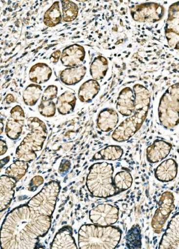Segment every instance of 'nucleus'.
Returning a JSON list of instances; mask_svg holds the SVG:
<instances>
[{"instance_id":"f257e3e1","label":"nucleus","mask_w":179,"mask_h":249,"mask_svg":"<svg viewBox=\"0 0 179 249\" xmlns=\"http://www.w3.org/2000/svg\"><path fill=\"white\" fill-rule=\"evenodd\" d=\"M133 91L135 95V112L125 119L112 134V139L117 142L127 141L134 136L139 130L148 115L151 102L150 92L140 84L135 85Z\"/></svg>"},{"instance_id":"f03ea898","label":"nucleus","mask_w":179,"mask_h":249,"mask_svg":"<svg viewBox=\"0 0 179 249\" xmlns=\"http://www.w3.org/2000/svg\"><path fill=\"white\" fill-rule=\"evenodd\" d=\"M121 230L111 226L101 227L85 225L79 231V247L81 249H114L121 240Z\"/></svg>"},{"instance_id":"7ed1b4c3","label":"nucleus","mask_w":179,"mask_h":249,"mask_svg":"<svg viewBox=\"0 0 179 249\" xmlns=\"http://www.w3.org/2000/svg\"><path fill=\"white\" fill-rule=\"evenodd\" d=\"M114 166L111 163L100 162L90 166L86 185L95 197L106 198L116 195L118 191L114 184Z\"/></svg>"},{"instance_id":"20e7f679","label":"nucleus","mask_w":179,"mask_h":249,"mask_svg":"<svg viewBox=\"0 0 179 249\" xmlns=\"http://www.w3.org/2000/svg\"><path fill=\"white\" fill-rule=\"evenodd\" d=\"M29 132L19 145L16 156L19 160L30 162L37 158L36 152L42 149L47 137L45 124L39 118H29L28 120Z\"/></svg>"},{"instance_id":"39448f33","label":"nucleus","mask_w":179,"mask_h":249,"mask_svg":"<svg viewBox=\"0 0 179 249\" xmlns=\"http://www.w3.org/2000/svg\"><path fill=\"white\" fill-rule=\"evenodd\" d=\"M159 115L165 128H173L179 124V83L170 87L162 95Z\"/></svg>"},{"instance_id":"423d86ee","label":"nucleus","mask_w":179,"mask_h":249,"mask_svg":"<svg viewBox=\"0 0 179 249\" xmlns=\"http://www.w3.org/2000/svg\"><path fill=\"white\" fill-rule=\"evenodd\" d=\"M175 197L172 192H165L160 197L159 208L152 218L151 226L154 231L159 234L171 213L175 209Z\"/></svg>"},{"instance_id":"0eeeda50","label":"nucleus","mask_w":179,"mask_h":249,"mask_svg":"<svg viewBox=\"0 0 179 249\" xmlns=\"http://www.w3.org/2000/svg\"><path fill=\"white\" fill-rule=\"evenodd\" d=\"M119 210L116 206L101 204L90 212L91 221L98 226H111L119 219Z\"/></svg>"},{"instance_id":"6e6552de","label":"nucleus","mask_w":179,"mask_h":249,"mask_svg":"<svg viewBox=\"0 0 179 249\" xmlns=\"http://www.w3.org/2000/svg\"><path fill=\"white\" fill-rule=\"evenodd\" d=\"M25 113L22 107L18 105L12 108L6 126V136L9 139L15 140L20 137L25 123Z\"/></svg>"},{"instance_id":"1a4fd4ad","label":"nucleus","mask_w":179,"mask_h":249,"mask_svg":"<svg viewBox=\"0 0 179 249\" xmlns=\"http://www.w3.org/2000/svg\"><path fill=\"white\" fill-rule=\"evenodd\" d=\"M159 249H179V213H176L168 223L160 241Z\"/></svg>"},{"instance_id":"9d476101","label":"nucleus","mask_w":179,"mask_h":249,"mask_svg":"<svg viewBox=\"0 0 179 249\" xmlns=\"http://www.w3.org/2000/svg\"><path fill=\"white\" fill-rule=\"evenodd\" d=\"M85 57L84 48L79 44H73L63 50L60 61L65 67L73 68L81 65Z\"/></svg>"},{"instance_id":"9b49d317","label":"nucleus","mask_w":179,"mask_h":249,"mask_svg":"<svg viewBox=\"0 0 179 249\" xmlns=\"http://www.w3.org/2000/svg\"><path fill=\"white\" fill-rule=\"evenodd\" d=\"M116 107L118 112L124 116H130L135 113V95L130 87H125L119 92Z\"/></svg>"},{"instance_id":"f8f14e48","label":"nucleus","mask_w":179,"mask_h":249,"mask_svg":"<svg viewBox=\"0 0 179 249\" xmlns=\"http://www.w3.org/2000/svg\"><path fill=\"white\" fill-rule=\"evenodd\" d=\"M172 148V145L170 143L163 140H156L147 148V160L149 163H159L167 157Z\"/></svg>"},{"instance_id":"ddd939ff","label":"nucleus","mask_w":179,"mask_h":249,"mask_svg":"<svg viewBox=\"0 0 179 249\" xmlns=\"http://www.w3.org/2000/svg\"><path fill=\"white\" fill-rule=\"evenodd\" d=\"M178 165L173 159H168L160 163L155 171V177L162 182L172 181L177 177Z\"/></svg>"},{"instance_id":"4468645a","label":"nucleus","mask_w":179,"mask_h":249,"mask_svg":"<svg viewBox=\"0 0 179 249\" xmlns=\"http://www.w3.org/2000/svg\"><path fill=\"white\" fill-rule=\"evenodd\" d=\"M17 182V180L7 175L1 176V211L9 207L11 203Z\"/></svg>"},{"instance_id":"2eb2a0df","label":"nucleus","mask_w":179,"mask_h":249,"mask_svg":"<svg viewBox=\"0 0 179 249\" xmlns=\"http://www.w3.org/2000/svg\"><path fill=\"white\" fill-rule=\"evenodd\" d=\"M119 115L112 108H106L101 111L97 119V125L102 132H109L116 128L119 123Z\"/></svg>"},{"instance_id":"dca6fc26","label":"nucleus","mask_w":179,"mask_h":249,"mask_svg":"<svg viewBox=\"0 0 179 249\" xmlns=\"http://www.w3.org/2000/svg\"><path fill=\"white\" fill-rule=\"evenodd\" d=\"M86 71V67L82 65L76 67L66 68L60 73V81L66 86H74L84 78Z\"/></svg>"},{"instance_id":"f3484780","label":"nucleus","mask_w":179,"mask_h":249,"mask_svg":"<svg viewBox=\"0 0 179 249\" xmlns=\"http://www.w3.org/2000/svg\"><path fill=\"white\" fill-rule=\"evenodd\" d=\"M52 75V70L49 66L44 63H38L32 66L29 71V79L36 84L46 83Z\"/></svg>"},{"instance_id":"a211bd4d","label":"nucleus","mask_w":179,"mask_h":249,"mask_svg":"<svg viewBox=\"0 0 179 249\" xmlns=\"http://www.w3.org/2000/svg\"><path fill=\"white\" fill-rule=\"evenodd\" d=\"M50 248L77 249L76 242L73 237L71 228L66 227L61 229L56 234Z\"/></svg>"},{"instance_id":"6ab92c4d","label":"nucleus","mask_w":179,"mask_h":249,"mask_svg":"<svg viewBox=\"0 0 179 249\" xmlns=\"http://www.w3.org/2000/svg\"><path fill=\"white\" fill-rule=\"evenodd\" d=\"M77 98L73 92L66 91L58 98L56 107L58 112L62 115H68L74 112L76 107Z\"/></svg>"},{"instance_id":"aec40b11","label":"nucleus","mask_w":179,"mask_h":249,"mask_svg":"<svg viewBox=\"0 0 179 249\" xmlns=\"http://www.w3.org/2000/svg\"><path fill=\"white\" fill-rule=\"evenodd\" d=\"M100 87L98 81L89 79L85 81L80 87L79 91V98L82 103H89L99 92Z\"/></svg>"},{"instance_id":"412c9836","label":"nucleus","mask_w":179,"mask_h":249,"mask_svg":"<svg viewBox=\"0 0 179 249\" xmlns=\"http://www.w3.org/2000/svg\"><path fill=\"white\" fill-rule=\"evenodd\" d=\"M108 71V61L101 55L95 57L90 65V75L96 81L101 80L105 78Z\"/></svg>"},{"instance_id":"4be33fe9","label":"nucleus","mask_w":179,"mask_h":249,"mask_svg":"<svg viewBox=\"0 0 179 249\" xmlns=\"http://www.w3.org/2000/svg\"><path fill=\"white\" fill-rule=\"evenodd\" d=\"M124 151L119 145H109L93 156V160H116L122 157Z\"/></svg>"},{"instance_id":"5701e85b","label":"nucleus","mask_w":179,"mask_h":249,"mask_svg":"<svg viewBox=\"0 0 179 249\" xmlns=\"http://www.w3.org/2000/svg\"><path fill=\"white\" fill-rule=\"evenodd\" d=\"M62 15L60 10V2L55 1L45 13L44 23L48 27H54L62 20Z\"/></svg>"},{"instance_id":"b1692460","label":"nucleus","mask_w":179,"mask_h":249,"mask_svg":"<svg viewBox=\"0 0 179 249\" xmlns=\"http://www.w3.org/2000/svg\"><path fill=\"white\" fill-rule=\"evenodd\" d=\"M41 93L42 87L41 86L36 84L29 85L23 91V102L29 107H34L38 102Z\"/></svg>"},{"instance_id":"393cba45","label":"nucleus","mask_w":179,"mask_h":249,"mask_svg":"<svg viewBox=\"0 0 179 249\" xmlns=\"http://www.w3.org/2000/svg\"><path fill=\"white\" fill-rule=\"evenodd\" d=\"M28 167V162L18 160L8 167L6 169V174L18 181L25 176Z\"/></svg>"},{"instance_id":"a878e982","label":"nucleus","mask_w":179,"mask_h":249,"mask_svg":"<svg viewBox=\"0 0 179 249\" xmlns=\"http://www.w3.org/2000/svg\"><path fill=\"white\" fill-rule=\"evenodd\" d=\"M133 184V178L130 172L122 171L118 172L114 178V184L118 192L129 189Z\"/></svg>"},{"instance_id":"bb28decb","label":"nucleus","mask_w":179,"mask_h":249,"mask_svg":"<svg viewBox=\"0 0 179 249\" xmlns=\"http://www.w3.org/2000/svg\"><path fill=\"white\" fill-rule=\"evenodd\" d=\"M62 18L66 22H70L78 17L79 7L71 1H62Z\"/></svg>"},{"instance_id":"cd10ccee","label":"nucleus","mask_w":179,"mask_h":249,"mask_svg":"<svg viewBox=\"0 0 179 249\" xmlns=\"http://www.w3.org/2000/svg\"><path fill=\"white\" fill-rule=\"evenodd\" d=\"M141 238L139 228L133 227L126 238L128 248H140L141 246Z\"/></svg>"},{"instance_id":"c85d7f7f","label":"nucleus","mask_w":179,"mask_h":249,"mask_svg":"<svg viewBox=\"0 0 179 249\" xmlns=\"http://www.w3.org/2000/svg\"><path fill=\"white\" fill-rule=\"evenodd\" d=\"M39 110L40 113L44 117H53L56 114V105L52 100H48V101L41 100L39 105Z\"/></svg>"},{"instance_id":"c756f323","label":"nucleus","mask_w":179,"mask_h":249,"mask_svg":"<svg viewBox=\"0 0 179 249\" xmlns=\"http://www.w3.org/2000/svg\"><path fill=\"white\" fill-rule=\"evenodd\" d=\"M58 93V89L56 86L51 85L48 86L47 89L44 90L42 94L41 100L43 101H48V100H53L57 97Z\"/></svg>"},{"instance_id":"7c9ffc66","label":"nucleus","mask_w":179,"mask_h":249,"mask_svg":"<svg viewBox=\"0 0 179 249\" xmlns=\"http://www.w3.org/2000/svg\"><path fill=\"white\" fill-rule=\"evenodd\" d=\"M44 179L41 176H36L34 177L33 179H31L30 184H29V190L34 191L38 188L40 185L43 184Z\"/></svg>"},{"instance_id":"2f4dec72","label":"nucleus","mask_w":179,"mask_h":249,"mask_svg":"<svg viewBox=\"0 0 179 249\" xmlns=\"http://www.w3.org/2000/svg\"><path fill=\"white\" fill-rule=\"evenodd\" d=\"M61 52L60 50H56L50 55V60L53 63H57L61 57Z\"/></svg>"},{"instance_id":"473e14b6","label":"nucleus","mask_w":179,"mask_h":249,"mask_svg":"<svg viewBox=\"0 0 179 249\" xmlns=\"http://www.w3.org/2000/svg\"><path fill=\"white\" fill-rule=\"evenodd\" d=\"M70 161L66 160H63L61 163L60 168V172H64L68 171L70 169Z\"/></svg>"},{"instance_id":"72a5a7b5","label":"nucleus","mask_w":179,"mask_h":249,"mask_svg":"<svg viewBox=\"0 0 179 249\" xmlns=\"http://www.w3.org/2000/svg\"><path fill=\"white\" fill-rule=\"evenodd\" d=\"M7 145L6 142L3 141V140H1V154L0 155L2 156L5 154L7 151Z\"/></svg>"},{"instance_id":"f704fd0d","label":"nucleus","mask_w":179,"mask_h":249,"mask_svg":"<svg viewBox=\"0 0 179 249\" xmlns=\"http://www.w3.org/2000/svg\"><path fill=\"white\" fill-rule=\"evenodd\" d=\"M15 102L16 101L14 96H13V95L12 94H9L7 95L6 98H5L3 103H6V104H10V103Z\"/></svg>"}]
</instances>
